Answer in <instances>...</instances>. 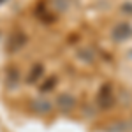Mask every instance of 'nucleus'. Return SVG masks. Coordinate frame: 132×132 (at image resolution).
<instances>
[{"instance_id": "obj_1", "label": "nucleus", "mask_w": 132, "mask_h": 132, "mask_svg": "<svg viewBox=\"0 0 132 132\" xmlns=\"http://www.w3.org/2000/svg\"><path fill=\"white\" fill-rule=\"evenodd\" d=\"M97 104L101 109H109L114 104V95H113L111 85H102V88L97 93Z\"/></svg>"}, {"instance_id": "obj_2", "label": "nucleus", "mask_w": 132, "mask_h": 132, "mask_svg": "<svg viewBox=\"0 0 132 132\" xmlns=\"http://www.w3.org/2000/svg\"><path fill=\"white\" fill-rule=\"evenodd\" d=\"M130 37H132L130 23L122 21V23H116V25L113 27V30H111V39L113 41L120 42V41H127V39H130Z\"/></svg>"}, {"instance_id": "obj_3", "label": "nucleus", "mask_w": 132, "mask_h": 132, "mask_svg": "<svg viewBox=\"0 0 132 132\" xmlns=\"http://www.w3.org/2000/svg\"><path fill=\"white\" fill-rule=\"evenodd\" d=\"M60 104L65 108V109H71V108H74V104H76V101H74V97H71V95H62L60 97Z\"/></svg>"}, {"instance_id": "obj_4", "label": "nucleus", "mask_w": 132, "mask_h": 132, "mask_svg": "<svg viewBox=\"0 0 132 132\" xmlns=\"http://www.w3.org/2000/svg\"><path fill=\"white\" fill-rule=\"evenodd\" d=\"M122 12H125V14H132V4L130 2H125V4H122Z\"/></svg>"}]
</instances>
